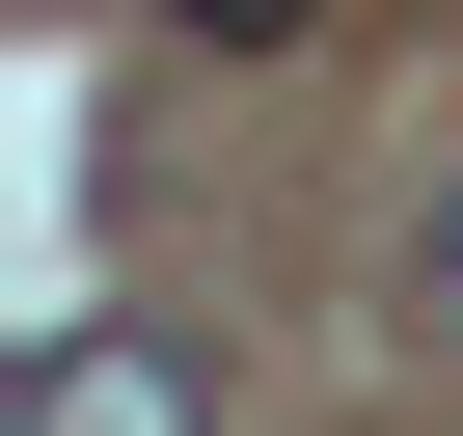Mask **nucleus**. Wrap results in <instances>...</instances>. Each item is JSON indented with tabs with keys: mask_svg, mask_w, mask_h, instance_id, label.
I'll return each mask as SVG.
<instances>
[{
	"mask_svg": "<svg viewBox=\"0 0 463 436\" xmlns=\"http://www.w3.org/2000/svg\"><path fill=\"white\" fill-rule=\"evenodd\" d=\"M436 327H463V218H436Z\"/></svg>",
	"mask_w": 463,
	"mask_h": 436,
	"instance_id": "7ed1b4c3",
	"label": "nucleus"
},
{
	"mask_svg": "<svg viewBox=\"0 0 463 436\" xmlns=\"http://www.w3.org/2000/svg\"><path fill=\"white\" fill-rule=\"evenodd\" d=\"M0 436H218V382H191L164 327H55V355H28V409H0Z\"/></svg>",
	"mask_w": 463,
	"mask_h": 436,
	"instance_id": "f257e3e1",
	"label": "nucleus"
},
{
	"mask_svg": "<svg viewBox=\"0 0 463 436\" xmlns=\"http://www.w3.org/2000/svg\"><path fill=\"white\" fill-rule=\"evenodd\" d=\"M164 28H218V55H273V28H300V0H164Z\"/></svg>",
	"mask_w": 463,
	"mask_h": 436,
	"instance_id": "f03ea898",
	"label": "nucleus"
}]
</instances>
